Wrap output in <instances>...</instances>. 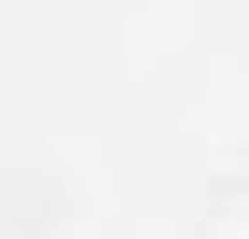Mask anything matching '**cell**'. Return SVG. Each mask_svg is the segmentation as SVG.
<instances>
[{"mask_svg":"<svg viewBox=\"0 0 249 239\" xmlns=\"http://www.w3.org/2000/svg\"><path fill=\"white\" fill-rule=\"evenodd\" d=\"M208 239H249V198H229V208H218V219H208Z\"/></svg>","mask_w":249,"mask_h":239,"instance_id":"1","label":"cell"}]
</instances>
